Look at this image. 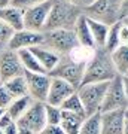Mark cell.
<instances>
[{
	"label": "cell",
	"instance_id": "cell-1",
	"mask_svg": "<svg viewBox=\"0 0 128 134\" xmlns=\"http://www.w3.org/2000/svg\"><path fill=\"white\" fill-rule=\"evenodd\" d=\"M118 73H116L113 64H112L110 52H107L104 48H94L90 60L85 63V70H84V77H82L81 85L109 82Z\"/></svg>",
	"mask_w": 128,
	"mask_h": 134
},
{
	"label": "cell",
	"instance_id": "cell-2",
	"mask_svg": "<svg viewBox=\"0 0 128 134\" xmlns=\"http://www.w3.org/2000/svg\"><path fill=\"white\" fill-rule=\"evenodd\" d=\"M82 15V9L70 5L66 0H52L49 15L43 31L48 30H73L76 21Z\"/></svg>",
	"mask_w": 128,
	"mask_h": 134
},
{
	"label": "cell",
	"instance_id": "cell-3",
	"mask_svg": "<svg viewBox=\"0 0 128 134\" xmlns=\"http://www.w3.org/2000/svg\"><path fill=\"white\" fill-rule=\"evenodd\" d=\"M42 46L52 51L58 57L71 55L79 48L73 30H48L42 31Z\"/></svg>",
	"mask_w": 128,
	"mask_h": 134
},
{
	"label": "cell",
	"instance_id": "cell-4",
	"mask_svg": "<svg viewBox=\"0 0 128 134\" xmlns=\"http://www.w3.org/2000/svg\"><path fill=\"white\" fill-rule=\"evenodd\" d=\"M125 0H94L88 8L82 10L86 18L112 25L121 19V8Z\"/></svg>",
	"mask_w": 128,
	"mask_h": 134
},
{
	"label": "cell",
	"instance_id": "cell-5",
	"mask_svg": "<svg viewBox=\"0 0 128 134\" xmlns=\"http://www.w3.org/2000/svg\"><path fill=\"white\" fill-rule=\"evenodd\" d=\"M128 106V77L116 76L109 81L104 92V98L100 107V113L110 112V110L125 109Z\"/></svg>",
	"mask_w": 128,
	"mask_h": 134
},
{
	"label": "cell",
	"instance_id": "cell-6",
	"mask_svg": "<svg viewBox=\"0 0 128 134\" xmlns=\"http://www.w3.org/2000/svg\"><path fill=\"white\" fill-rule=\"evenodd\" d=\"M85 63L86 61H84V60H75L73 54L71 55H64V57H60L57 66L54 67L48 75L51 77H57V79L66 81L67 83H70L76 90L82 83Z\"/></svg>",
	"mask_w": 128,
	"mask_h": 134
},
{
	"label": "cell",
	"instance_id": "cell-7",
	"mask_svg": "<svg viewBox=\"0 0 128 134\" xmlns=\"http://www.w3.org/2000/svg\"><path fill=\"white\" fill-rule=\"evenodd\" d=\"M109 82H98V83H84L76 88V94L79 97L85 115H94L100 113V107L104 98V92Z\"/></svg>",
	"mask_w": 128,
	"mask_h": 134
},
{
	"label": "cell",
	"instance_id": "cell-8",
	"mask_svg": "<svg viewBox=\"0 0 128 134\" xmlns=\"http://www.w3.org/2000/svg\"><path fill=\"white\" fill-rule=\"evenodd\" d=\"M51 3H52V0L23 9V29L36 31V33H42L45 23L48 19V15H49Z\"/></svg>",
	"mask_w": 128,
	"mask_h": 134
},
{
	"label": "cell",
	"instance_id": "cell-9",
	"mask_svg": "<svg viewBox=\"0 0 128 134\" xmlns=\"http://www.w3.org/2000/svg\"><path fill=\"white\" fill-rule=\"evenodd\" d=\"M101 134H128L127 107L100 113Z\"/></svg>",
	"mask_w": 128,
	"mask_h": 134
},
{
	"label": "cell",
	"instance_id": "cell-10",
	"mask_svg": "<svg viewBox=\"0 0 128 134\" xmlns=\"http://www.w3.org/2000/svg\"><path fill=\"white\" fill-rule=\"evenodd\" d=\"M43 104L45 103L33 101L29 109L25 110V113L18 121H15V124L18 125V127H21V128H25V130H29V131H31L33 134H39L45 128V125H46Z\"/></svg>",
	"mask_w": 128,
	"mask_h": 134
},
{
	"label": "cell",
	"instance_id": "cell-11",
	"mask_svg": "<svg viewBox=\"0 0 128 134\" xmlns=\"http://www.w3.org/2000/svg\"><path fill=\"white\" fill-rule=\"evenodd\" d=\"M25 83H27V94L33 101L45 103L51 83V76L48 73H27L24 72Z\"/></svg>",
	"mask_w": 128,
	"mask_h": 134
},
{
	"label": "cell",
	"instance_id": "cell-12",
	"mask_svg": "<svg viewBox=\"0 0 128 134\" xmlns=\"http://www.w3.org/2000/svg\"><path fill=\"white\" fill-rule=\"evenodd\" d=\"M24 69L18 58V54L10 49H5L0 52V81L2 83L12 77L23 76Z\"/></svg>",
	"mask_w": 128,
	"mask_h": 134
},
{
	"label": "cell",
	"instance_id": "cell-13",
	"mask_svg": "<svg viewBox=\"0 0 128 134\" xmlns=\"http://www.w3.org/2000/svg\"><path fill=\"white\" fill-rule=\"evenodd\" d=\"M40 43H42V33H36V31L21 29L18 31L12 33L6 49L18 52L21 49H30V48H33V46L40 45Z\"/></svg>",
	"mask_w": 128,
	"mask_h": 134
},
{
	"label": "cell",
	"instance_id": "cell-14",
	"mask_svg": "<svg viewBox=\"0 0 128 134\" xmlns=\"http://www.w3.org/2000/svg\"><path fill=\"white\" fill-rule=\"evenodd\" d=\"M75 91H76L75 88L70 83H67L66 81L57 79V77H51V83H49V90H48V96H46L45 103L60 107V104L63 101Z\"/></svg>",
	"mask_w": 128,
	"mask_h": 134
},
{
	"label": "cell",
	"instance_id": "cell-15",
	"mask_svg": "<svg viewBox=\"0 0 128 134\" xmlns=\"http://www.w3.org/2000/svg\"><path fill=\"white\" fill-rule=\"evenodd\" d=\"M30 52L34 55V58L37 60L40 67H42L46 73L51 72L54 67L57 66L58 60H60V57H58L57 54H54L52 51L46 49L45 46H42V45H37V46L30 48Z\"/></svg>",
	"mask_w": 128,
	"mask_h": 134
},
{
	"label": "cell",
	"instance_id": "cell-16",
	"mask_svg": "<svg viewBox=\"0 0 128 134\" xmlns=\"http://www.w3.org/2000/svg\"><path fill=\"white\" fill-rule=\"evenodd\" d=\"M73 33L76 36V40L79 43V48H86V49H94V42L91 37L90 27H88V21L84 14L79 16V19L76 21L75 27H73Z\"/></svg>",
	"mask_w": 128,
	"mask_h": 134
},
{
	"label": "cell",
	"instance_id": "cell-17",
	"mask_svg": "<svg viewBox=\"0 0 128 134\" xmlns=\"http://www.w3.org/2000/svg\"><path fill=\"white\" fill-rule=\"evenodd\" d=\"M0 21L10 27L14 31H18L23 29V9L15 8L12 5L0 8Z\"/></svg>",
	"mask_w": 128,
	"mask_h": 134
},
{
	"label": "cell",
	"instance_id": "cell-18",
	"mask_svg": "<svg viewBox=\"0 0 128 134\" xmlns=\"http://www.w3.org/2000/svg\"><path fill=\"white\" fill-rule=\"evenodd\" d=\"M110 60L119 76L128 75V45H121L113 52H110Z\"/></svg>",
	"mask_w": 128,
	"mask_h": 134
},
{
	"label": "cell",
	"instance_id": "cell-19",
	"mask_svg": "<svg viewBox=\"0 0 128 134\" xmlns=\"http://www.w3.org/2000/svg\"><path fill=\"white\" fill-rule=\"evenodd\" d=\"M86 116L70 113V112H63L61 110V119H60V127L64 131V134H77L82 122Z\"/></svg>",
	"mask_w": 128,
	"mask_h": 134
},
{
	"label": "cell",
	"instance_id": "cell-20",
	"mask_svg": "<svg viewBox=\"0 0 128 134\" xmlns=\"http://www.w3.org/2000/svg\"><path fill=\"white\" fill-rule=\"evenodd\" d=\"M86 21H88L90 33H91V37H92V42H94V48H103L106 43V37H107L109 25L90 18H86Z\"/></svg>",
	"mask_w": 128,
	"mask_h": 134
},
{
	"label": "cell",
	"instance_id": "cell-21",
	"mask_svg": "<svg viewBox=\"0 0 128 134\" xmlns=\"http://www.w3.org/2000/svg\"><path fill=\"white\" fill-rule=\"evenodd\" d=\"M31 103H33V100L30 98V96L14 98V100L10 101V104L6 107V113L12 118V121H18L19 118L25 113V110L30 107Z\"/></svg>",
	"mask_w": 128,
	"mask_h": 134
},
{
	"label": "cell",
	"instance_id": "cell-22",
	"mask_svg": "<svg viewBox=\"0 0 128 134\" xmlns=\"http://www.w3.org/2000/svg\"><path fill=\"white\" fill-rule=\"evenodd\" d=\"M16 54H18V58H19V61H21V66H23L24 72H27V73H46L40 67V64L34 58V55L30 52V49H21Z\"/></svg>",
	"mask_w": 128,
	"mask_h": 134
},
{
	"label": "cell",
	"instance_id": "cell-23",
	"mask_svg": "<svg viewBox=\"0 0 128 134\" xmlns=\"http://www.w3.org/2000/svg\"><path fill=\"white\" fill-rule=\"evenodd\" d=\"M3 86H5L8 92H9L12 98H18V97H24V96H29L27 94V83H25V77L23 76H16L12 77L9 81L3 82Z\"/></svg>",
	"mask_w": 128,
	"mask_h": 134
},
{
	"label": "cell",
	"instance_id": "cell-24",
	"mask_svg": "<svg viewBox=\"0 0 128 134\" xmlns=\"http://www.w3.org/2000/svg\"><path fill=\"white\" fill-rule=\"evenodd\" d=\"M128 23V21H118L115 24L109 25V31H107V37H106V43L103 48L107 51V52H113L116 48L121 46V40H119V29L121 25Z\"/></svg>",
	"mask_w": 128,
	"mask_h": 134
},
{
	"label": "cell",
	"instance_id": "cell-25",
	"mask_svg": "<svg viewBox=\"0 0 128 134\" xmlns=\"http://www.w3.org/2000/svg\"><path fill=\"white\" fill-rule=\"evenodd\" d=\"M60 109H61L63 112H70V113L86 116L85 110H84V106H82V103H81V100H79L77 94H76V91L73 92V94H70V96L60 104Z\"/></svg>",
	"mask_w": 128,
	"mask_h": 134
},
{
	"label": "cell",
	"instance_id": "cell-26",
	"mask_svg": "<svg viewBox=\"0 0 128 134\" xmlns=\"http://www.w3.org/2000/svg\"><path fill=\"white\" fill-rule=\"evenodd\" d=\"M77 134H101L100 130V113L86 116L82 122Z\"/></svg>",
	"mask_w": 128,
	"mask_h": 134
},
{
	"label": "cell",
	"instance_id": "cell-27",
	"mask_svg": "<svg viewBox=\"0 0 128 134\" xmlns=\"http://www.w3.org/2000/svg\"><path fill=\"white\" fill-rule=\"evenodd\" d=\"M43 110H45V119H46V125H60V119H61V109L58 106H52L45 103L43 104Z\"/></svg>",
	"mask_w": 128,
	"mask_h": 134
},
{
	"label": "cell",
	"instance_id": "cell-28",
	"mask_svg": "<svg viewBox=\"0 0 128 134\" xmlns=\"http://www.w3.org/2000/svg\"><path fill=\"white\" fill-rule=\"evenodd\" d=\"M12 33H14V30L0 21V52L8 48V43H9V40H10Z\"/></svg>",
	"mask_w": 128,
	"mask_h": 134
},
{
	"label": "cell",
	"instance_id": "cell-29",
	"mask_svg": "<svg viewBox=\"0 0 128 134\" xmlns=\"http://www.w3.org/2000/svg\"><path fill=\"white\" fill-rule=\"evenodd\" d=\"M45 2H51V0H12L10 5L15 8H19V9H25V8L39 5V3H45Z\"/></svg>",
	"mask_w": 128,
	"mask_h": 134
},
{
	"label": "cell",
	"instance_id": "cell-30",
	"mask_svg": "<svg viewBox=\"0 0 128 134\" xmlns=\"http://www.w3.org/2000/svg\"><path fill=\"white\" fill-rule=\"evenodd\" d=\"M12 100H14L12 96L8 92V90H6L5 86H3V83H2V85H0V107L6 110V107L10 104Z\"/></svg>",
	"mask_w": 128,
	"mask_h": 134
},
{
	"label": "cell",
	"instance_id": "cell-31",
	"mask_svg": "<svg viewBox=\"0 0 128 134\" xmlns=\"http://www.w3.org/2000/svg\"><path fill=\"white\" fill-rule=\"evenodd\" d=\"M39 134H64L60 125H45V128Z\"/></svg>",
	"mask_w": 128,
	"mask_h": 134
},
{
	"label": "cell",
	"instance_id": "cell-32",
	"mask_svg": "<svg viewBox=\"0 0 128 134\" xmlns=\"http://www.w3.org/2000/svg\"><path fill=\"white\" fill-rule=\"evenodd\" d=\"M119 40H121V45H128V23L121 25V29H119Z\"/></svg>",
	"mask_w": 128,
	"mask_h": 134
},
{
	"label": "cell",
	"instance_id": "cell-33",
	"mask_svg": "<svg viewBox=\"0 0 128 134\" xmlns=\"http://www.w3.org/2000/svg\"><path fill=\"white\" fill-rule=\"evenodd\" d=\"M66 2H69L70 5L76 6V8H79V9H85V8H88V6L94 2V0H66Z\"/></svg>",
	"mask_w": 128,
	"mask_h": 134
},
{
	"label": "cell",
	"instance_id": "cell-34",
	"mask_svg": "<svg viewBox=\"0 0 128 134\" xmlns=\"http://www.w3.org/2000/svg\"><path fill=\"white\" fill-rule=\"evenodd\" d=\"M14 122L15 121H12V118L6 113V110H5V113L0 116V130H5L6 127H9V125L14 124Z\"/></svg>",
	"mask_w": 128,
	"mask_h": 134
},
{
	"label": "cell",
	"instance_id": "cell-35",
	"mask_svg": "<svg viewBox=\"0 0 128 134\" xmlns=\"http://www.w3.org/2000/svg\"><path fill=\"white\" fill-rule=\"evenodd\" d=\"M3 134H18V128H16V124H10L9 127H6L5 130H2Z\"/></svg>",
	"mask_w": 128,
	"mask_h": 134
},
{
	"label": "cell",
	"instance_id": "cell-36",
	"mask_svg": "<svg viewBox=\"0 0 128 134\" xmlns=\"http://www.w3.org/2000/svg\"><path fill=\"white\" fill-rule=\"evenodd\" d=\"M12 0H0V8H6V6L10 5Z\"/></svg>",
	"mask_w": 128,
	"mask_h": 134
},
{
	"label": "cell",
	"instance_id": "cell-37",
	"mask_svg": "<svg viewBox=\"0 0 128 134\" xmlns=\"http://www.w3.org/2000/svg\"><path fill=\"white\" fill-rule=\"evenodd\" d=\"M3 113H5V109H2V107H0V116L3 115Z\"/></svg>",
	"mask_w": 128,
	"mask_h": 134
},
{
	"label": "cell",
	"instance_id": "cell-38",
	"mask_svg": "<svg viewBox=\"0 0 128 134\" xmlns=\"http://www.w3.org/2000/svg\"><path fill=\"white\" fill-rule=\"evenodd\" d=\"M0 134H3V131H2V130H0Z\"/></svg>",
	"mask_w": 128,
	"mask_h": 134
},
{
	"label": "cell",
	"instance_id": "cell-39",
	"mask_svg": "<svg viewBox=\"0 0 128 134\" xmlns=\"http://www.w3.org/2000/svg\"><path fill=\"white\" fill-rule=\"evenodd\" d=\"M0 85H2V81H0Z\"/></svg>",
	"mask_w": 128,
	"mask_h": 134
}]
</instances>
